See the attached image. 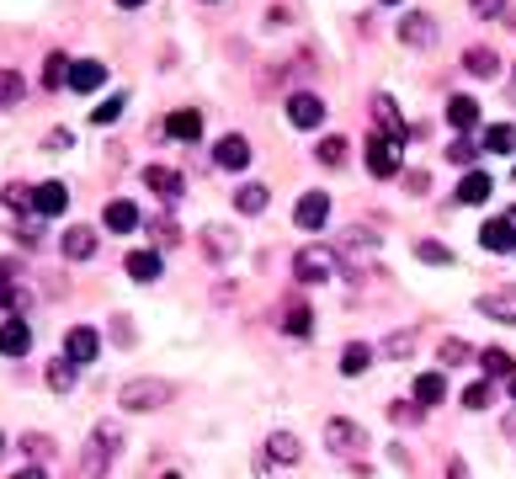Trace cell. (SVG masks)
<instances>
[{
  "mask_svg": "<svg viewBox=\"0 0 516 479\" xmlns=\"http://www.w3.org/2000/svg\"><path fill=\"white\" fill-rule=\"evenodd\" d=\"M341 272H346V267H341V256H336L330 245H304V251L293 256V277L309 283V288H314V283H330V277H341Z\"/></svg>",
  "mask_w": 516,
  "mask_h": 479,
  "instance_id": "6da1fadb",
  "label": "cell"
},
{
  "mask_svg": "<svg viewBox=\"0 0 516 479\" xmlns=\"http://www.w3.org/2000/svg\"><path fill=\"white\" fill-rule=\"evenodd\" d=\"M165 400H171V384H160V379H128V384L117 389V405L133 411V416H149V411H160Z\"/></svg>",
  "mask_w": 516,
  "mask_h": 479,
  "instance_id": "7a4b0ae2",
  "label": "cell"
},
{
  "mask_svg": "<svg viewBox=\"0 0 516 479\" xmlns=\"http://www.w3.org/2000/svg\"><path fill=\"white\" fill-rule=\"evenodd\" d=\"M117 448H123L117 427H112V421H107V427H96V437L85 443V459H80V469H85L91 479H101V475H107V464H112V453H117Z\"/></svg>",
  "mask_w": 516,
  "mask_h": 479,
  "instance_id": "3957f363",
  "label": "cell"
},
{
  "mask_svg": "<svg viewBox=\"0 0 516 479\" xmlns=\"http://www.w3.org/2000/svg\"><path fill=\"white\" fill-rule=\"evenodd\" d=\"M362 160H368V176H378V181L400 176V144H394L389 133H368V149H362Z\"/></svg>",
  "mask_w": 516,
  "mask_h": 479,
  "instance_id": "277c9868",
  "label": "cell"
},
{
  "mask_svg": "<svg viewBox=\"0 0 516 479\" xmlns=\"http://www.w3.org/2000/svg\"><path fill=\"white\" fill-rule=\"evenodd\" d=\"M336 256H341V267H346V272H362V267L378 256V240H373L368 229H346V235L336 240Z\"/></svg>",
  "mask_w": 516,
  "mask_h": 479,
  "instance_id": "5b68a950",
  "label": "cell"
},
{
  "mask_svg": "<svg viewBox=\"0 0 516 479\" xmlns=\"http://www.w3.org/2000/svg\"><path fill=\"white\" fill-rule=\"evenodd\" d=\"M325 448L330 453H341V459H357V453H368V432L357 427V421H325Z\"/></svg>",
  "mask_w": 516,
  "mask_h": 479,
  "instance_id": "8992f818",
  "label": "cell"
},
{
  "mask_svg": "<svg viewBox=\"0 0 516 479\" xmlns=\"http://www.w3.org/2000/svg\"><path fill=\"white\" fill-rule=\"evenodd\" d=\"M288 123H293V128H320V123H325V101H320L314 91H293V96H288Z\"/></svg>",
  "mask_w": 516,
  "mask_h": 479,
  "instance_id": "52a82bcc",
  "label": "cell"
},
{
  "mask_svg": "<svg viewBox=\"0 0 516 479\" xmlns=\"http://www.w3.org/2000/svg\"><path fill=\"white\" fill-rule=\"evenodd\" d=\"M293 224H298V229H325V224H330V197H325V192H304L298 208H293Z\"/></svg>",
  "mask_w": 516,
  "mask_h": 479,
  "instance_id": "ba28073f",
  "label": "cell"
},
{
  "mask_svg": "<svg viewBox=\"0 0 516 479\" xmlns=\"http://www.w3.org/2000/svg\"><path fill=\"white\" fill-rule=\"evenodd\" d=\"M96 352H101V336H96L91 325H75V331L64 336V357H69L75 368H85V363H96Z\"/></svg>",
  "mask_w": 516,
  "mask_h": 479,
  "instance_id": "9c48e42d",
  "label": "cell"
},
{
  "mask_svg": "<svg viewBox=\"0 0 516 479\" xmlns=\"http://www.w3.org/2000/svg\"><path fill=\"white\" fill-rule=\"evenodd\" d=\"M213 160H218L224 171H245V165H250V139H245V133H224V139L213 144Z\"/></svg>",
  "mask_w": 516,
  "mask_h": 479,
  "instance_id": "30bf717a",
  "label": "cell"
},
{
  "mask_svg": "<svg viewBox=\"0 0 516 479\" xmlns=\"http://www.w3.org/2000/svg\"><path fill=\"white\" fill-rule=\"evenodd\" d=\"M64 208H69V187H64V181H43V187H32V213L59 219Z\"/></svg>",
  "mask_w": 516,
  "mask_h": 479,
  "instance_id": "8fae6325",
  "label": "cell"
},
{
  "mask_svg": "<svg viewBox=\"0 0 516 479\" xmlns=\"http://www.w3.org/2000/svg\"><path fill=\"white\" fill-rule=\"evenodd\" d=\"M400 43H410V48H432V43H437V21H432L426 11H410V16L400 21Z\"/></svg>",
  "mask_w": 516,
  "mask_h": 479,
  "instance_id": "7c38bea8",
  "label": "cell"
},
{
  "mask_svg": "<svg viewBox=\"0 0 516 479\" xmlns=\"http://www.w3.org/2000/svg\"><path fill=\"white\" fill-rule=\"evenodd\" d=\"M373 112H378V123H384V133H389L394 144H405V139L416 133V128H410V123L400 117V107H394V96H384V91H378V96H373Z\"/></svg>",
  "mask_w": 516,
  "mask_h": 479,
  "instance_id": "4fadbf2b",
  "label": "cell"
},
{
  "mask_svg": "<svg viewBox=\"0 0 516 479\" xmlns=\"http://www.w3.org/2000/svg\"><path fill=\"white\" fill-rule=\"evenodd\" d=\"M101 224H107L112 235H128V229H139V208H133L128 197H112V203L101 208Z\"/></svg>",
  "mask_w": 516,
  "mask_h": 479,
  "instance_id": "5bb4252c",
  "label": "cell"
},
{
  "mask_svg": "<svg viewBox=\"0 0 516 479\" xmlns=\"http://www.w3.org/2000/svg\"><path fill=\"white\" fill-rule=\"evenodd\" d=\"M59 251H64L69 261H91V256H96V229H85V224H75V229H64V240H59Z\"/></svg>",
  "mask_w": 516,
  "mask_h": 479,
  "instance_id": "9a60e30c",
  "label": "cell"
},
{
  "mask_svg": "<svg viewBox=\"0 0 516 479\" xmlns=\"http://www.w3.org/2000/svg\"><path fill=\"white\" fill-rule=\"evenodd\" d=\"M0 352H5V357H21V352H32V325L11 315V320L0 325Z\"/></svg>",
  "mask_w": 516,
  "mask_h": 479,
  "instance_id": "2e32d148",
  "label": "cell"
},
{
  "mask_svg": "<svg viewBox=\"0 0 516 479\" xmlns=\"http://www.w3.org/2000/svg\"><path fill=\"white\" fill-rule=\"evenodd\" d=\"M480 245L496 251V256H501V251H516V224L512 219H490V224L480 229Z\"/></svg>",
  "mask_w": 516,
  "mask_h": 479,
  "instance_id": "e0dca14e",
  "label": "cell"
},
{
  "mask_svg": "<svg viewBox=\"0 0 516 479\" xmlns=\"http://www.w3.org/2000/svg\"><path fill=\"white\" fill-rule=\"evenodd\" d=\"M165 133H171V139H181V144H192V139H202V112H192V107H181V112H171V117H165Z\"/></svg>",
  "mask_w": 516,
  "mask_h": 479,
  "instance_id": "ac0fdd59",
  "label": "cell"
},
{
  "mask_svg": "<svg viewBox=\"0 0 516 479\" xmlns=\"http://www.w3.org/2000/svg\"><path fill=\"white\" fill-rule=\"evenodd\" d=\"M490 192H496V181H490V171H469V176L458 181V203H464V208H480V203H485Z\"/></svg>",
  "mask_w": 516,
  "mask_h": 479,
  "instance_id": "d6986e66",
  "label": "cell"
},
{
  "mask_svg": "<svg viewBox=\"0 0 516 479\" xmlns=\"http://www.w3.org/2000/svg\"><path fill=\"white\" fill-rule=\"evenodd\" d=\"M160 272H165L160 251H128V277L133 283H160Z\"/></svg>",
  "mask_w": 516,
  "mask_h": 479,
  "instance_id": "ffe728a7",
  "label": "cell"
},
{
  "mask_svg": "<svg viewBox=\"0 0 516 479\" xmlns=\"http://www.w3.org/2000/svg\"><path fill=\"white\" fill-rule=\"evenodd\" d=\"M69 85H75V91H96V85H107V64H101V59H80V64H69Z\"/></svg>",
  "mask_w": 516,
  "mask_h": 479,
  "instance_id": "44dd1931",
  "label": "cell"
},
{
  "mask_svg": "<svg viewBox=\"0 0 516 479\" xmlns=\"http://www.w3.org/2000/svg\"><path fill=\"white\" fill-rule=\"evenodd\" d=\"M282 331H288V336H298V341L314 331V315H309V304H304V299H288V304H282Z\"/></svg>",
  "mask_w": 516,
  "mask_h": 479,
  "instance_id": "7402d4cb",
  "label": "cell"
},
{
  "mask_svg": "<svg viewBox=\"0 0 516 479\" xmlns=\"http://www.w3.org/2000/svg\"><path fill=\"white\" fill-rule=\"evenodd\" d=\"M373 357H378V352H373L368 341H352V347L341 352V373H346V379H362V373L373 368Z\"/></svg>",
  "mask_w": 516,
  "mask_h": 479,
  "instance_id": "603a6c76",
  "label": "cell"
},
{
  "mask_svg": "<svg viewBox=\"0 0 516 479\" xmlns=\"http://www.w3.org/2000/svg\"><path fill=\"white\" fill-rule=\"evenodd\" d=\"M266 453H272V464H288V469L304 459V448H298L293 432H272V437H266Z\"/></svg>",
  "mask_w": 516,
  "mask_h": 479,
  "instance_id": "cb8c5ba5",
  "label": "cell"
},
{
  "mask_svg": "<svg viewBox=\"0 0 516 479\" xmlns=\"http://www.w3.org/2000/svg\"><path fill=\"white\" fill-rule=\"evenodd\" d=\"M480 315L485 320H501V325H516V293H485L480 299Z\"/></svg>",
  "mask_w": 516,
  "mask_h": 479,
  "instance_id": "d4e9b609",
  "label": "cell"
},
{
  "mask_svg": "<svg viewBox=\"0 0 516 479\" xmlns=\"http://www.w3.org/2000/svg\"><path fill=\"white\" fill-rule=\"evenodd\" d=\"M448 123H453L458 133H469V128L480 123V101H474V96H453V101H448Z\"/></svg>",
  "mask_w": 516,
  "mask_h": 479,
  "instance_id": "484cf974",
  "label": "cell"
},
{
  "mask_svg": "<svg viewBox=\"0 0 516 479\" xmlns=\"http://www.w3.org/2000/svg\"><path fill=\"white\" fill-rule=\"evenodd\" d=\"M144 187L160 192V197H181V176H176L171 165H149V171H144Z\"/></svg>",
  "mask_w": 516,
  "mask_h": 479,
  "instance_id": "4316f807",
  "label": "cell"
},
{
  "mask_svg": "<svg viewBox=\"0 0 516 479\" xmlns=\"http://www.w3.org/2000/svg\"><path fill=\"white\" fill-rule=\"evenodd\" d=\"M442 400H448V379H442V373H421V379H416V405L432 411V405H442Z\"/></svg>",
  "mask_w": 516,
  "mask_h": 479,
  "instance_id": "83f0119b",
  "label": "cell"
},
{
  "mask_svg": "<svg viewBox=\"0 0 516 479\" xmlns=\"http://www.w3.org/2000/svg\"><path fill=\"white\" fill-rule=\"evenodd\" d=\"M464 64H469V75H480V80L501 75V53H496V48H469V53H464Z\"/></svg>",
  "mask_w": 516,
  "mask_h": 479,
  "instance_id": "f1b7e54d",
  "label": "cell"
},
{
  "mask_svg": "<svg viewBox=\"0 0 516 479\" xmlns=\"http://www.w3.org/2000/svg\"><path fill=\"white\" fill-rule=\"evenodd\" d=\"M266 197H272V192H266V187H261V181H245V187H240V192H234V208H240V213H250V219H256V213H266Z\"/></svg>",
  "mask_w": 516,
  "mask_h": 479,
  "instance_id": "f546056e",
  "label": "cell"
},
{
  "mask_svg": "<svg viewBox=\"0 0 516 479\" xmlns=\"http://www.w3.org/2000/svg\"><path fill=\"white\" fill-rule=\"evenodd\" d=\"M485 155H516V128H512V123L485 128Z\"/></svg>",
  "mask_w": 516,
  "mask_h": 479,
  "instance_id": "4dcf8cb0",
  "label": "cell"
},
{
  "mask_svg": "<svg viewBox=\"0 0 516 479\" xmlns=\"http://www.w3.org/2000/svg\"><path fill=\"white\" fill-rule=\"evenodd\" d=\"M480 368H485V379L496 384V379H506V373H512L516 363H512V352H501V347H485V352H480Z\"/></svg>",
  "mask_w": 516,
  "mask_h": 479,
  "instance_id": "1f68e13d",
  "label": "cell"
},
{
  "mask_svg": "<svg viewBox=\"0 0 516 479\" xmlns=\"http://www.w3.org/2000/svg\"><path fill=\"white\" fill-rule=\"evenodd\" d=\"M48 389H53V395H69V389H75V363H69V357H53V363H48Z\"/></svg>",
  "mask_w": 516,
  "mask_h": 479,
  "instance_id": "d6a6232c",
  "label": "cell"
},
{
  "mask_svg": "<svg viewBox=\"0 0 516 479\" xmlns=\"http://www.w3.org/2000/svg\"><path fill=\"white\" fill-rule=\"evenodd\" d=\"M43 85H48V91L69 85V59H64V53H48V59H43Z\"/></svg>",
  "mask_w": 516,
  "mask_h": 479,
  "instance_id": "836d02e7",
  "label": "cell"
},
{
  "mask_svg": "<svg viewBox=\"0 0 516 479\" xmlns=\"http://www.w3.org/2000/svg\"><path fill=\"white\" fill-rule=\"evenodd\" d=\"M314 160L336 171V165L346 160V139H341V133H330V139H320V144H314Z\"/></svg>",
  "mask_w": 516,
  "mask_h": 479,
  "instance_id": "e575fe53",
  "label": "cell"
},
{
  "mask_svg": "<svg viewBox=\"0 0 516 479\" xmlns=\"http://www.w3.org/2000/svg\"><path fill=\"white\" fill-rule=\"evenodd\" d=\"M416 261H426V267H453V251H448L442 240H416Z\"/></svg>",
  "mask_w": 516,
  "mask_h": 479,
  "instance_id": "d590c367",
  "label": "cell"
},
{
  "mask_svg": "<svg viewBox=\"0 0 516 479\" xmlns=\"http://www.w3.org/2000/svg\"><path fill=\"white\" fill-rule=\"evenodd\" d=\"M416 352V331H394L384 347H378V357H410Z\"/></svg>",
  "mask_w": 516,
  "mask_h": 479,
  "instance_id": "8d00e7d4",
  "label": "cell"
},
{
  "mask_svg": "<svg viewBox=\"0 0 516 479\" xmlns=\"http://www.w3.org/2000/svg\"><path fill=\"white\" fill-rule=\"evenodd\" d=\"M474 357V347L469 341H458V336H448L442 341V368H458V363H469Z\"/></svg>",
  "mask_w": 516,
  "mask_h": 479,
  "instance_id": "74e56055",
  "label": "cell"
},
{
  "mask_svg": "<svg viewBox=\"0 0 516 479\" xmlns=\"http://www.w3.org/2000/svg\"><path fill=\"white\" fill-rule=\"evenodd\" d=\"M21 91H27V85H21V75H16V69H0V107H16V101H21Z\"/></svg>",
  "mask_w": 516,
  "mask_h": 479,
  "instance_id": "f35d334b",
  "label": "cell"
},
{
  "mask_svg": "<svg viewBox=\"0 0 516 479\" xmlns=\"http://www.w3.org/2000/svg\"><path fill=\"white\" fill-rule=\"evenodd\" d=\"M117 117H123V96H107V101L91 112V123H96V128H107V123H117Z\"/></svg>",
  "mask_w": 516,
  "mask_h": 479,
  "instance_id": "ab89813d",
  "label": "cell"
},
{
  "mask_svg": "<svg viewBox=\"0 0 516 479\" xmlns=\"http://www.w3.org/2000/svg\"><path fill=\"white\" fill-rule=\"evenodd\" d=\"M21 453H27V459H48V453H53V437H43V432H27V437H21Z\"/></svg>",
  "mask_w": 516,
  "mask_h": 479,
  "instance_id": "60d3db41",
  "label": "cell"
},
{
  "mask_svg": "<svg viewBox=\"0 0 516 479\" xmlns=\"http://www.w3.org/2000/svg\"><path fill=\"white\" fill-rule=\"evenodd\" d=\"M448 160H453V165H474V160H480V149H474L469 139H453V144H448Z\"/></svg>",
  "mask_w": 516,
  "mask_h": 479,
  "instance_id": "b9f144b4",
  "label": "cell"
},
{
  "mask_svg": "<svg viewBox=\"0 0 516 479\" xmlns=\"http://www.w3.org/2000/svg\"><path fill=\"white\" fill-rule=\"evenodd\" d=\"M0 197H5V208H16V213H21V208H32V187H21V181H11Z\"/></svg>",
  "mask_w": 516,
  "mask_h": 479,
  "instance_id": "7bdbcfd3",
  "label": "cell"
},
{
  "mask_svg": "<svg viewBox=\"0 0 516 479\" xmlns=\"http://www.w3.org/2000/svg\"><path fill=\"white\" fill-rule=\"evenodd\" d=\"M464 405H469V411H485V405H490V379L469 384V389H464Z\"/></svg>",
  "mask_w": 516,
  "mask_h": 479,
  "instance_id": "ee69618b",
  "label": "cell"
},
{
  "mask_svg": "<svg viewBox=\"0 0 516 479\" xmlns=\"http://www.w3.org/2000/svg\"><path fill=\"white\" fill-rule=\"evenodd\" d=\"M21 304H27V293H21V288L0 272V309H21Z\"/></svg>",
  "mask_w": 516,
  "mask_h": 479,
  "instance_id": "f6af8a7d",
  "label": "cell"
},
{
  "mask_svg": "<svg viewBox=\"0 0 516 479\" xmlns=\"http://www.w3.org/2000/svg\"><path fill=\"white\" fill-rule=\"evenodd\" d=\"M229 251H234V245H229V229H208V256H218V261H224Z\"/></svg>",
  "mask_w": 516,
  "mask_h": 479,
  "instance_id": "bcb514c9",
  "label": "cell"
},
{
  "mask_svg": "<svg viewBox=\"0 0 516 479\" xmlns=\"http://www.w3.org/2000/svg\"><path fill=\"white\" fill-rule=\"evenodd\" d=\"M469 5H474V16H485V21H490V16H501V11H506V0H469Z\"/></svg>",
  "mask_w": 516,
  "mask_h": 479,
  "instance_id": "7dc6e473",
  "label": "cell"
},
{
  "mask_svg": "<svg viewBox=\"0 0 516 479\" xmlns=\"http://www.w3.org/2000/svg\"><path fill=\"white\" fill-rule=\"evenodd\" d=\"M155 240H160V245H176V224H171V219H165V224L155 219Z\"/></svg>",
  "mask_w": 516,
  "mask_h": 479,
  "instance_id": "c3c4849f",
  "label": "cell"
},
{
  "mask_svg": "<svg viewBox=\"0 0 516 479\" xmlns=\"http://www.w3.org/2000/svg\"><path fill=\"white\" fill-rule=\"evenodd\" d=\"M389 416H394V421H400V427H410V421H421V411H410V405H394V411H389Z\"/></svg>",
  "mask_w": 516,
  "mask_h": 479,
  "instance_id": "681fc988",
  "label": "cell"
},
{
  "mask_svg": "<svg viewBox=\"0 0 516 479\" xmlns=\"http://www.w3.org/2000/svg\"><path fill=\"white\" fill-rule=\"evenodd\" d=\"M448 479H474V475H469V464H464V459H453V464H448Z\"/></svg>",
  "mask_w": 516,
  "mask_h": 479,
  "instance_id": "f907efd6",
  "label": "cell"
},
{
  "mask_svg": "<svg viewBox=\"0 0 516 479\" xmlns=\"http://www.w3.org/2000/svg\"><path fill=\"white\" fill-rule=\"evenodd\" d=\"M11 479H48L43 469H21V475H11Z\"/></svg>",
  "mask_w": 516,
  "mask_h": 479,
  "instance_id": "816d5d0a",
  "label": "cell"
},
{
  "mask_svg": "<svg viewBox=\"0 0 516 479\" xmlns=\"http://www.w3.org/2000/svg\"><path fill=\"white\" fill-rule=\"evenodd\" d=\"M506 389H512V395H516V368H512V373H506Z\"/></svg>",
  "mask_w": 516,
  "mask_h": 479,
  "instance_id": "f5cc1de1",
  "label": "cell"
},
{
  "mask_svg": "<svg viewBox=\"0 0 516 479\" xmlns=\"http://www.w3.org/2000/svg\"><path fill=\"white\" fill-rule=\"evenodd\" d=\"M117 5H128V11H133V5H144V0H117Z\"/></svg>",
  "mask_w": 516,
  "mask_h": 479,
  "instance_id": "db71d44e",
  "label": "cell"
},
{
  "mask_svg": "<svg viewBox=\"0 0 516 479\" xmlns=\"http://www.w3.org/2000/svg\"><path fill=\"white\" fill-rule=\"evenodd\" d=\"M0 453H5V437H0Z\"/></svg>",
  "mask_w": 516,
  "mask_h": 479,
  "instance_id": "11a10c76",
  "label": "cell"
},
{
  "mask_svg": "<svg viewBox=\"0 0 516 479\" xmlns=\"http://www.w3.org/2000/svg\"><path fill=\"white\" fill-rule=\"evenodd\" d=\"M165 479H181V475H165Z\"/></svg>",
  "mask_w": 516,
  "mask_h": 479,
  "instance_id": "9f6ffc18",
  "label": "cell"
},
{
  "mask_svg": "<svg viewBox=\"0 0 516 479\" xmlns=\"http://www.w3.org/2000/svg\"><path fill=\"white\" fill-rule=\"evenodd\" d=\"M389 5H400V0H389Z\"/></svg>",
  "mask_w": 516,
  "mask_h": 479,
  "instance_id": "6f0895ef",
  "label": "cell"
},
{
  "mask_svg": "<svg viewBox=\"0 0 516 479\" xmlns=\"http://www.w3.org/2000/svg\"><path fill=\"white\" fill-rule=\"evenodd\" d=\"M512 176H516V171H512Z\"/></svg>",
  "mask_w": 516,
  "mask_h": 479,
  "instance_id": "680465c9",
  "label": "cell"
}]
</instances>
